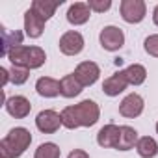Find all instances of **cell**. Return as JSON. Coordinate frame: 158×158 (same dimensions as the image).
<instances>
[{
  "label": "cell",
  "mask_w": 158,
  "mask_h": 158,
  "mask_svg": "<svg viewBox=\"0 0 158 158\" xmlns=\"http://www.w3.org/2000/svg\"><path fill=\"white\" fill-rule=\"evenodd\" d=\"M32 143V134L24 127H15L0 141V156L2 158H19Z\"/></svg>",
  "instance_id": "obj_1"
},
{
  "label": "cell",
  "mask_w": 158,
  "mask_h": 158,
  "mask_svg": "<svg viewBox=\"0 0 158 158\" xmlns=\"http://www.w3.org/2000/svg\"><path fill=\"white\" fill-rule=\"evenodd\" d=\"M119 10H121L123 21L128 24H138L147 15V6L143 0H123Z\"/></svg>",
  "instance_id": "obj_2"
},
{
  "label": "cell",
  "mask_w": 158,
  "mask_h": 158,
  "mask_svg": "<svg viewBox=\"0 0 158 158\" xmlns=\"http://www.w3.org/2000/svg\"><path fill=\"white\" fill-rule=\"evenodd\" d=\"M99 41H101V45H102L104 50L115 52V50H119V48L125 45V34H123V30L117 28V26H104V28L101 30Z\"/></svg>",
  "instance_id": "obj_3"
},
{
  "label": "cell",
  "mask_w": 158,
  "mask_h": 158,
  "mask_svg": "<svg viewBox=\"0 0 158 158\" xmlns=\"http://www.w3.org/2000/svg\"><path fill=\"white\" fill-rule=\"evenodd\" d=\"M60 50L65 56H76L84 50V37L80 32L69 30L60 37Z\"/></svg>",
  "instance_id": "obj_4"
},
{
  "label": "cell",
  "mask_w": 158,
  "mask_h": 158,
  "mask_svg": "<svg viewBox=\"0 0 158 158\" xmlns=\"http://www.w3.org/2000/svg\"><path fill=\"white\" fill-rule=\"evenodd\" d=\"M76 106V114H78V119H80V125L82 127H93L99 117H101V110H99V104L95 101H82V102H78L74 104Z\"/></svg>",
  "instance_id": "obj_5"
},
{
  "label": "cell",
  "mask_w": 158,
  "mask_h": 158,
  "mask_svg": "<svg viewBox=\"0 0 158 158\" xmlns=\"http://www.w3.org/2000/svg\"><path fill=\"white\" fill-rule=\"evenodd\" d=\"M61 125V115L56 110H43L35 117V127L43 134H54Z\"/></svg>",
  "instance_id": "obj_6"
},
{
  "label": "cell",
  "mask_w": 158,
  "mask_h": 158,
  "mask_svg": "<svg viewBox=\"0 0 158 158\" xmlns=\"http://www.w3.org/2000/svg\"><path fill=\"white\" fill-rule=\"evenodd\" d=\"M73 74L78 78V82L82 86H93L99 80L101 69L95 61H82V63H78V67L74 69Z\"/></svg>",
  "instance_id": "obj_7"
},
{
  "label": "cell",
  "mask_w": 158,
  "mask_h": 158,
  "mask_svg": "<svg viewBox=\"0 0 158 158\" xmlns=\"http://www.w3.org/2000/svg\"><path fill=\"white\" fill-rule=\"evenodd\" d=\"M143 106H145L143 97L138 95V93H130V95H127V97L121 101V104H119V114H121L123 117L134 119V117L141 115Z\"/></svg>",
  "instance_id": "obj_8"
},
{
  "label": "cell",
  "mask_w": 158,
  "mask_h": 158,
  "mask_svg": "<svg viewBox=\"0 0 158 158\" xmlns=\"http://www.w3.org/2000/svg\"><path fill=\"white\" fill-rule=\"evenodd\" d=\"M6 110H8V114H10L11 117H15V119H24V117L30 114L32 104H30V101H28L26 97L15 95V97H10V99L6 101Z\"/></svg>",
  "instance_id": "obj_9"
},
{
  "label": "cell",
  "mask_w": 158,
  "mask_h": 158,
  "mask_svg": "<svg viewBox=\"0 0 158 158\" xmlns=\"http://www.w3.org/2000/svg\"><path fill=\"white\" fill-rule=\"evenodd\" d=\"M128 82H127V76H125V71H119V73H114L112 76H108L104 84H102V91L108 95V97H117L119 93H123L127 89Z\"/></svg>",
  "instance_id": "obj_10"
},
{
  "label": "cell",
  "mask_w": 158,
  "mask_h": 158,
  "mask_svg": "<svg viewBox=\"0 0 158 158\" xmlns=\"http://www.w3.org/2000/svg\"><path fill=\"white\" fill-rule=\"evenodd\" d=\"M89 17H91V10H89L88 2H74L67 10V21L74 26L86 24L89 21Z\"/></svg>",
  "instance_id": "obj_11"
},
{
  "label": "cell",
  "mask_w": 158,
  "mask_h": 158,
  "mask_svg": "<svg viewBox=\"0 0 158 158\" xmlns=\"http://www.w3.org/2000/svg\"><path fill=\"white\" fill-rule=\"evenodd\" d=\"M45 19L43 17H39L32 8L24 13V30H26V35L28 37H32V39H37V37H41V34H43V30H45Z\"/></svg>",
  "instance_id": "obj_12"
},
{
  "label": "cell",
  "mask_w": 158,
  "mask_h": 158,
  "mask_svg": "<svg viewBox=\"0 0 158 158\" xmlns=\"http://www.w3.org/2000/svg\"><path fill=\"white\" fill-rule=\"evenodd\" d=\"M35 91H37L41 97L52 99V97L61 95V84H60V80H56V78H50V76H41L39 80L35 82Z\"/></svg>",
  "instance_id": "obj_13"
},
{
  "label": "cell",
  "mask_w": 158,
  "mask_h": 158,
  "mask_svg": "<svg viewBox=\"0 0 158 158\" xmlns=\"http://www.w3.org/2000/svg\"><path fill=\"white\" fill-rule=\"evenodd\" d=\"M119 128H121V127H117V125H114V123L104 125V127L99 130V134H97V143H99L101 147H104V149H110V147L115 149V145H117V141H119Z\"/></svg>",
  "instance_id": "obj_14"
},
{
  "label": "cell",
  "mask_w": 158,
  "mask_h": 158,
  "mask_svg": "<svg viewBox=\"0 0 158 158\" xmlns=\"http://www.w3.org/2000/svg\"><path fill=\"white\" fill-rule=\"evenodd\" d=\"M138 139H139V138H138L136 128L125 125V127L119 128V141H117L115 149H117V151H130L132 147H136Z\"/></svg>",
  "instance_id": "obj_15"
},
{
  "label": "cell",
  "mask_w": 158,
  "mask_h": 158,
  "mask_svg": "<svg viewBox=\"0 0 158 158\" xmlns=\"http://www.w3.org/2000/svg\"><path fill=\"white\" fill-rule=\"evenodd\" d=\"M60 84H61V95L65 99H73L76 95H80L82 93V88H84L80 82H78V78L74 74H65L61 80H60Z\"/></svg>",
  "instance_id": "obj_16"
},
{
  "label": "cell",
  "mask_w": 158,
  "mask_h": 158,
  "mask_svg": "<svg viewBox=\"0 0 158 158\" xmlns=\"http://www.w3.org/2000/svg\"><path fill=\"white\" fill-rule=\"evenodd\" d=\"M125 76L130 86H141L147 78V69L141 63H132L125 69Z\"/></svg>",
  "instance_id": "obj_17"
},
{
  "label": "cell",
  "mask_w": 158,
  "mask_h": 158,
  "mask_svg": "<svg viewBox=\"0 0 158 158\" xmlns=\"http://www.w3.org/2000/svg\"><path fill=\"white\" fill-rule=\"evenodd\" d=\"M136 151L141 158H154L158 154V143L151 136H143L136 143Z\"/></svg>",
  "instance_id": "obj_18"
},
{
  "label": "cell",
  "mask_w": 158,
  "mask_h": 158,
  "mask_svg": "<svg viewBox=\"0 0 158 158\" xmlns=\"http://www.w3.org/2000/svg\"><path fill=\"white\" fill-rule=\"evenodd\" d=\"M60 4H61V2H48V0H34V2H32V10H34L39 17H43L45 21H48V19L56 13V10L60 8Z\"/></svg>",
  "instance_id": "obj_19"
},
{
  "label": "cell",
  "mask_w": 158,
  "mask_h": 158,
  "mask_svg": "<svg viewBox=\"0 0 158 158\" xmlns=\"http://www.w3.org/2000/svg\"><path fill=\"white\" fill-rule=\"evenodd\" d=\"M2 34H4V48H2V56H8L13 48L21 47L23 45V34L19 30L15 32H10L2 26Z\"/></svg>",
  "instance_id": "obj_20"
},
{
  "label": "cell",
  "mask_w": 158,
  "mask_h": 158,
  "mask_svg": "<svg viewBox=\"0 0 158 158\" xmlns=\"http://www.w3.org/2000/svg\"><path fill=\"white\" fill-rule=\"evenodd\" d=\"M61 125L69 130H74L78 127H82L80 125V119H78V114H76V106H65L61 110Z\"/></svg>",
  "instance_id": "obj_21"
},
{
  "label": "cell",
  "mask_w": 158,
  "mask_h": 158,
  "mask_svg": "<svg viewBox=\"0 0 158 158\" xmlns=\"http://www.w3.org/2000/svg\"><path fill=\"white\" fill-rule=\"evenodd\" d=\"M47 60V54L41 47H30L28 58H26V67L28 69H39Z\"/></svg>",
  "instance_id": "obj_22"
},
{
  "label": "cell",
  "mask_w": 158,
  "mask_h": 158,
  "mask_svg": "<svg viewBox=\"0 0 158 158\" xmlns=\"http://www.w3.org/2000/svg\"><path fill=\"white\" fill-rule=\"evenodd\" d=\"M61 151L56 143L52 141H47V143H41L37 149H35V154L34 158H60Z\"/></svg>",
  "instance_id": "obj_23"
},
{
  "label": "cell",
  "mask_w": 158,
  "mask_h": 158,
  "mask_svg": "<svg viewBox=\"0 0 158 158\" xmlns=\"http://www.w3.org/2000/svg\"><path fill=\"white\" fill-rule=\"evenodd\" d=\"M28 50L30 47L26 45H21L17 48H13L10 54H8V60L11 61V65H19V67H26V58H28ZM28 69V67H26Z\"/></svg>",
  "instance_id": "obj_24"
},
{
  "label": "cell",
  "mask_w": 158,
  "mask_h": 158,
  "mask_svg": "<svg viewBox=\"0 0 158 158\" xmlns=\"http://www.w3.org/2000/svg\"><path fill=\"white\" fill-rule=\"evenodd\" d=\"M28 76H30V69L26 67H19V65H13L10 69V82H13L15 86H21L28 80Z\"/></svg>",
  "instance_id": "obj_25"
},
{
  "label": "cell",
  "mask_w": 158,
  "mask_h": 158,
  "mask_svg": "<svg viewBox=\"0 0 158 158\" xmlns=\"http://www.w3.org/2000/svg\"><path fill=\"white\" fill-rule=\"evenodd\" d=\"M143 48H145V52H147L149 56L158 58V34L149 35V37L145 39V43H143Z\"/></svg>",
  "instance_id": "obj_26"
},
{
  "label": "cell",
  "mask_w": 158,
  "mask_h": 158,
  "mask_svg": "<svg viewBox=\"0 0 158 158\" xmlns=\"http://www.w3.org/2000/svg\"><path fill=\"white\" fill-rule=\"evenodd\" d=\"M88 6L91 11H97V13H104L112 8V2L110 0H88Z\"/></svg>",
  "instance_id": "obj_27"
},
{
  "label": "cell",
  "mask_w": 158,
  "mask_h": 158,
  "mask_svg": "<svg viewBox=\"0 0 158 158\" xmlns=\"http://www.w3.org/2000/svg\"><path fill=\"white\" fill-rule=\"evenodd\" d=\"M67 158H89V154H88L86 151H82V149H74V151L69 152Z\"/></svg>",
  "instance_id": "obj_28"
},
{
  "label": "cell",
  "mask_w": 158,
  "mask_h": 158,
  "mask_svg": "<svg viewBox=\"0 0 158 158\" xmlns=\"http://www.w3.org/2000/svg\"><path fill=\"white\" fill-rule=\"evenodd\" d=\"M0 74H2V86H6L10 82V71L2 67V69H0Z\"/></svg>",
  "instance_id": "obj_29"
},
{
  "label": "cell",
  "mask_w": 158,
  "mask_h": 158,
  "mask_svg": "<svg viewBox=\"0 0 158 158\" xmlns=\"http://www.w3.org/2000/svg\"><path fill=\"white\" fill-rule=\"evenodd\" d=\"M152 21H154V24L158 26V6L154 8V11H152Z\"/></svg>",
  "instance_id": "obj_30"
},
{
  "label": "cell",
  "mask_w": 158,
  "mask_h": 158,
  "mask_svg": "<svg viewBox=\"0 0 158 158\" xmlns=\"http://www.w3.org/2000/svg\"><path fill=\"white\" fill-rule=\"evenodd\" d=\"M156 134H158V123H156Z\"/></svg>",
  "instance_id": "obj_31"
}]
</instances>
